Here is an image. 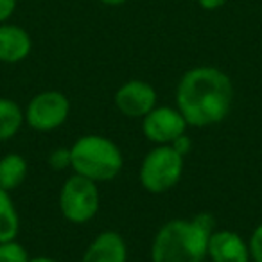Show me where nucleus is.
<instances>
[{
  "label": "nucleus",
  "instance_id": "22",
  "mask_svg": "<svg viewBox=\"0 0 262 262\" xmlns=\"http://www.w3.org/2000/svg\"><path fill=\"white\" fill-rule=\"evenodd\" d=\"M102 4H108V6H119V4H124L126 0H101Z\"/></svg>",
  "mask_w": 262,
  "mask_h": 262
},
{
  "label": "nucleus",
  "instance_id": "16",
  "mask_svg": "<svg viewBox=\"0 0 262 262\" xmlns=\"http://www.w3.org/2000/svg\"><path fill=\"white\" fill-rule=\"evenodd\" d=\"M72 164V157H70V147H56L51 155H49V165L54 171H65Z\"/></svg>",
  "mask_w": 262,
  "mask_h": 262
},
{
  "label": "nucleus",
  "instance_id": "10",
  "mask_svg": "<svg viewBox=\"0 0 262 262\" xmlns=\"http://www.w3.org/2000/svg\"><path fill=\"white\" fill-rule=\"evenodd\" d=\"M81 262H127V246L119 232H101L83 253Z\"/></svg>",
  "mask_w": 262,
  "mask_h": 262
},
{
  "label": "nucleus",
  "instance_id": "1",
  "mask_svg": "<svg viewBox=\"0 0 262 262\" xmlns=\"http://www.w3.org/2000/svg\"><path fill=\"white\" fill-rule=\"evenodd\" d=\"M233 102L232 79L215 67H196L182 76L176 106L192 127H207L226 119Z\"/></svg>",
  "mask_w": 262,
  "mask_h": 262
},
{
  "label": "nucleus",
  "instance_id": "13",
  "mask_svg": "<svg viewBox=\"0 0 262 262\" xmlns=\"http://www.w3.org/2000/svg\"><path fill=\"white\" fill-rule=\"evenodd\" d=\"M20 232V215L11 194L0 189V243L16 239Z\"/></svg>",
  "mask_w": 262,
  "mask_h": 262
},
{
  "label": "nucleus",
  "instance_id": "9",
  "mask_svg": "<svg viewBox=\"0 0 262 262\" xmlns=\"http://www.w3.org/2000/svg\"><path fill=\"white\" fill-rule=\"evenodd\" d=\"M207 257L212 262H250V250L243 237L232 230H214L208 239Z\"/></svg>",
  "mask_w": 262,
  "mask_h": 262
},
{
  "label": "nucleus",
  "instance_id": "21",
  "mask_svg": "<svg viewBox=\"0 0 262 262\" xmlns=\"http://www.w3.org/2000/svg\"><path fill=\"white\" fill-rule=\"evenodd\" d=\"M29 262H58V260H54L51 257H33Z\"/></svg>",
  "mask_w": 262,
  "mask_h": 262
},
{
  "label": "nucleus",
  "instance_id": "2",
  "mask_svg": "<svg viewBox=\"0 0 262 262\" xmlns=\"http://www.w3.org/2000/svg\"><path fill=\"white\" fill-rule=\"evenodd\" d=\"M214 230L215 219L207 212L192 219H171L155 235L151 262H203Z\"/></svg>",
  "mask_w": 262,
  "mask_h": 262
},
{
  "label": "nucleus",
  "instance_id": "20",
  "mask_svg": "<svg viewBox=\"0 0 262 262\" xmlns=\"http://www.w3.org/2000/svg\"><path fill=\"white\" fill-rule=\"evenodd\" d=\"M226 0H198V4L203 9H217L225 4Z\"/></svg>",
  "mask_w": 262,
  "mask_h": 262
},
{
  "label": "nucleus",
  "instance_id": "17",
  "mask_svg": "<svg viewBox=\"0 0 262 262\" xmlns=\"http://www.w3.org/2000/svg\"><path fill=\"white\" fill-rule=\"evenodd\" d=\"M248 250H250L251 260L262 262V223L251 233L250 241H248Z\"/></svg>",
  "mask_w": 262,
  "mask_h": 262
},
{
  "label": "nucleus",
  "instance_id": "18",
  "mask_svg": "<svg viewBox=\"0 0 262 262\" xmlns=\"http://www.w3.org/2000/svg\"><path fill=\"white\" fill-rule=\"evenodd\" d=\"M169 146L174 147V149L178 151L182 157H187V155L190 153V147H192V140L189 139V135H187V133H183L182 137H178V139H176L172 144H169Z\"/></svg>",
  "mask_w": 262,
  "mask_h": 262
},
{
  "label": "nucleus",
  "instance_id": "6",
  "mask_svg": "<svg viewBox=\"0 0 262 262\" xmlns=\"http://www.w3.org/2000/svg\"><path fill=\"white\" fill-rule=\"evenodd\" d=\"M70 115V101L63 92L47 90L36 94L27 104L24 117L36 131H52L67 122Z\"/></svg>",
  "mask_w": 262,
  "mask_h": 262
},
{
  "label": "nucleus",
  "instance_id": "12",
  "mask_svg": "<svg viewBox=\"0 0 262 262\" xmlns=\"http://www.w3.org/2000/svg\"><path fill=\"white\" fill-rule=\"evenodd\" d=\"M27 172H29V165L22 155L9 153L2 157L0 158V189L8 192L18 189L26 182Z\"/></svg>",
  "mask_w": 262,
  "mask_h": 262
},
{
  "label": "nucleus",
  "instance_id": "19",
  "mask_svg": "<svg viewBox=\"0 0 262 262\" xmlns=\"http://www.w3.org/2000/svg\"><path fill=\"white\" fill-rule=\"evenodd\" d=\"M16 8V0H0V22H6Z\"/></svg>",
  "mask_w": 262,
  "mask_h": 262
},
{
  "label": "nucleus",
  "instance_id": "11",
  "mask_svg": "<svg viewBox=\"0 0 262 262\" xmlns=\"http://www.w3.org/2000/svg\"><path fill=\"white\" fill-rule=\"evenodd\" d=\"M33 41L26 29L18 26H0V61L18 63L29 56Z\"/></svg>",
  "mask_w": 262,
  "mask_h": 262
},
{
  "label": "nucleus",
  "instance_id": "5",
  "mask_svg": "<svg viewBox=\"0 0 262 262\" xmlns=\"http://www.w3.org/2000/svg\"><path fill=\"white\" fill-rule=\"evenodd\" d=\"M101 194L95 182L74 172L59 190V210L67 221L84 225L97 215Z\"/></svg>",
  "mask_w": 262,
  "mask_h": 262
},
{
  "label": "nucleus",
  "instance_id": "7",
  "mask_svg": "<svg viewBox=\"0 0 262 262\" xmlns=\"http://www.w3.org/2000/svg\"><path fill=\"white\" fill-rule=\"evenodd\" d=\"M185 117L178 108L172 106H155L149 113L142 119V131L147 140L157 146H169L178 137L187 133Z\"/></svg>",
  "mask_w": 262,
  "mask_h": 262
},
{
  "label": "nucleus",
  "instance_id": "8",
  "mask_svg": "<svg viewBox=\"0 0 262 262\" xmlns=\"http://www.w3.org/2000/svg\"><path fill=\"white\" fill-rule=\"evenodd\" d=\"M115 106L122 115L144 119L157 106V90L142 79L126 81L115 92Z\"/></svg>",
  "mask_w": 262,
  "mask_h": 262
},
{
  "label": "nucleus",
  "instance_id": "3",
  "mask_svg": "<svg viewBox=\"0 0 262 262\" xmlns=\"http://www.w3.org/2000/svg\"><path fill=\"white\" fill-rule=\"evenodd\" d=\"M70 157L76 174L95 183L112 182L122 171L124 158L119 146L102 135H83L70 146Z\"/></svg>",
  "mask_w": 262,
  "mask_h": 262
},
{
  "label": "nucleus",
  "instance_id": "15",
  "mask_svg": "<svg viewBox=\"0 0 262 262\" xmlns=\"http://www.w3.org/2000/svg\"><path fill=\"white\" fill-rule=\"evenodd\" d=\"M31 257L26 246L16 239L0 243V262H29Z\"/></svg>",
  "mask_w": 262,
  "mask_h": 262
},
{
  "label": "nucleus",
  "instance_id": "4",
  "mask_svg": "<svg viewBox=\"0 0 262 262\" xmlns=\"http://www.w3.org/2000/svg\"><path fill=\"white\" fill-rule=\"evenodd\" d=\"M185 157L172 146H157L144 157L140 164V185L151 194L167 192L182 180Z\"/></svg>",
  "mask_w": 262,
  "mask_h": 262
},
{
  "label": "nucleus",
  "instance_id": "14",
  "mask_svg": "<svg viewBox=\"0 0 262 262\" xmlns=\"http://www.w3.org/2000/svg\"><path fill=\"white\" fill-rule=\"evenodd\" d=\"M24 122L26 117L22 108L13 99L0 97V142L13 139Z\"/></svg>",
  "mask_w": 262,
  "mask_h": 262
}]
</instances>
